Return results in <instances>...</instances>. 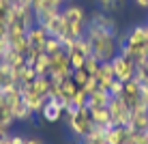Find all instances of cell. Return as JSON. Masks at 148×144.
Here are the masks:
<instances>
[{
	"mask_svg": "<svg viewBox=\"0 0 148 144\" xmlns=\"http://www.w3.org/2000/svg\"><path fill=\"white\" fill-rule=\"evenodd\" d=\"M86 37L92 45V56L99 63H110L118 54V32H108L103 28H97L92 24L86 26Z\"/></svg>",
	"mask_w": 148,
	"mask_h": 144,
	"instance_id": "obj_1",
	"label": "cell"
},
{
	"mask_svg": "<svg viewBox=\"0 0 148 144\" xmlns=\"http://www.w3.org/2000/svg\"><path fill=\"white\" fill-rule=\"evenodd\" d=\"M62 15L64 22H67V34L64 37L71 39H79L86 34V26H88V17H86V11L79 7V4H67L62 7Z\"/></svg>",
	"mask_w": 148,
	"mask_h": 144,
	"instance_id": "obj_2",
	"label": "cell"
},
{
	"mask_svg": "<svg viewBox=\"0 0 148 144\" xmlns=\"http://www.w3.org/2000/svg\"><path fill=\"white\" fill-rule=\"evenodd\" d=\"M64 116H67L69 131L75 136V140H84V138L90 133V129L95 127V121H92V116H90L88 107L73 110V112H64Z\"/></svg>",
	"mask_w": 148,
	"mask_h": 144,
	"instance_id": "obj_3",
	"label": "cell"
},
{
	"mask_svg": "<svg viewBox=\"0 0 148 144\" xmlns=\"http://www.w3.org/2000/svg\"><path fill=\"white\" fill-rule=\"evenodd\" d=\"M73 75V67L69 63V56L67 52H58V54H52L49 56V78L54 82H62Z\"/></svg>",
	"mask_w": 148,
	"mask_h": 144,
	"instance_id": "obj_4",
	"label": "cell"
},
{
	"mask_svg": "<svg viewBox=\"0 0 148 144\" xmlns=\"http://www.w3.org/2000/svg\"><path fill=\"white\" fill-rule=\"evenodd\" d=\"M108 110H110V118H112V125L114 127L116 125H122V127L131 125V114H133V110H131L120 97H112L110 103H108Z\"/></svg>",
	"mask_w": 148,
	"mask_h": 144,
	"instance_id": "obj_5",
	"label": "cell"
},
{
	"mask_svg": "<svg viewBox=\"0 0 148 144\" xmlns=\"http://www.w3.org/2000/svg\"><path fill=\"white\" fill-rule=\"evenodd\" d=\"M112 67H114V78L116 80H120V82H129V80H133V75H135V63L129 58V56H125V54H116L114 56V60H112Z\"/></svg>",
	"mask_w": 148,
	"mask_h": 144,
	"instance_id": "obj_6",
	"label": "cell"
},
{
	"mask_svg": "<svg viewBox=\"0 0 148 144\" xmlns=\"http://www.w3.org/2000/svg\"><path fill=\"white\" fill-rule=\"evenodd\" d=\"M120 99L125 101L131 110L137 107V105H140V99H142V84L135 78L129 80V82H122V95H120Z\"/></svg>",
	"mask_w": 148,
	"mask_h": 144,
	"instance_id": "obj_7",
	"label": "cell"
},
{
	"mask_svg": "<svg viewBox=\"0 0 148 144\" xmlns=\"http://www.w3.org/2000/svg\"><path fill=\"white\" fill-rule=\"evenodd\" d=\"M64 114V103L60 99H47L45 101V107L41 112V118L47 123H58Z\"/></svg>",
	"mask_w": 148,
	"mask_h": 144,
	"instance_id": "obj_8",
	"label": "cell"
},
{
	"mask_svg": "<svg viewBox=\"0 0 148 144\" xmlns=\"http://www.w3.org/2000/svg\"><path fill=\"white\" fill-rule=\"evenodd\" d=\"M131 131H133L131 127H122V125L110 127V129H105V142L108 144H125V142H129Z\"/></svg>",
	"mask_w": 148,
	"mask_h": 144,
	"instance_id": "obj_9",
	"label": "cell"
},
{
	"mask_svg": "<svg viewBox=\"0 0 148 144\" xmlns=\"http://www.w3.org/2000/svg\"><path fill=\"white\" fill-rule=\"evenodd\" d=\"M131 129L133 131H148V105L140 103L137 107H133L131 114Z\"/></svg>",
	"mask_w": 148,
	"mask_h": 144,
	"instance_id": "obj_10",
	"label": "cell"
},
{
	"mask_svg": "<svg viewBox=\"0 0 148 144\" xmlns=\"http://www.w3.org/2000/svg\"><path fill=\"white\" fill-rule=\"evenodd\" d=\"M88 24H92L97 28H103V30H108V32H118V26H116L114 17H112L110 13H103V11L92 13L90 19H88Z\"/></svg>",
	"mask_w": 148,
	"mask_h": 144,
	"instance_id": "obj_11",
	"label": "cell"
},
{
	"mask_svg": "<svg viewBox=\"0 0 148 144\" xmlns=\"http://www.w3.org/2000/svg\"><path fill=\"white\" fill-rule=\"evenodd\" d=\"M45 30H47V34L49 37H56V39H60V37H64L67 34V22H64V15L62 11L60 13H56L52 19H49L47 24L43 26Z\"/></svg>",
	"mask_w": 148,
	"mask_h": 144,
	"instance_id": "obj_12",
	"label": "cell"
},
{
	"mask_svg": "<svg viewBox=\"0 0 148 144\" xmlns=\"http://www.w3.org/2000/svg\"><path fill=\"white\" fill-rule=\"evenodd\" d=\"M26 37H28V43H30V48H45V41H47V30H45L43 26H39V24H34L32 28L26 32ZM45 52V50H43Z\"/></svg>",
	"mask_w": 148,
	"mask_h": 144,
	"instance_id": "obj_13",
	"label": "cell"
},
{
	"mask_svg": "<svg viewBox=\"0 0 148 144\" xmlns=\"http://www.w3.org/2000/svg\"><path fill=\"white\" fill-rule=\"evenodd\" d=\"M127 43H148V24H137L125 32Z\"/></svg>",
	"mask_w": 148,
	"mask_h": 144,
	"instance_id": "obj_14",
	"label": "cell"
},
{
	"mask_svg": "<svg viewBox=\"0 0 148 144\" xmlns=\"http://www.w3.org/2000/svg\"><path fill=\"white\" fill-rule=\"evenodd\" d=\"M110 99H112V95H110L108 90L97 88V90H92L88 95V107H108Z\"/></svg>",
	"mask_w": 148,
	"mask_h": 144,
	"instance_id": "obj_15",
	"label": "cell"
},
{
	"mask_svg": "<svg viewBox=\"0 0 148 144\" xmlns=\"http://www.w3.org/2000/svg\"><path fill=\"white\" fill-rule=\"evenodd\" d=\"M88 110H90V116H92L95 125H101V127H105V129L114 127V125H112V118H110V110H108V107H88Z\"/></svg>",
	"mask_w": 148,
	"mask_h": 144,
	"instance_id": "obj_16",
	"label": "cell"
},
{
	"mask_svg": "<svg viewBox=\"0 0 148 144\" xmlns=\"http://www.w3.org/2000/svg\"><path fill=\"white\" fill-rule=\"evenodd\" d=\"M77 90H79V86L73 82V78L62 80V82H60V95H62V97H60V101H62V103H69L71 97H73Z\"/></svg>",
	"mask_w": 148,
	"mask_h": 144,
	"instance_id": "obj_17",
	"label": "cell"
},
{
	"mask_svg": "<svg viewBox=\"0 0 148 144\" xmlns=\"http://www.w3.org/2000/svg\"><path fill=\"white\" fill-rule=\"evenodd\" d=\"M13 116H15V123H28V121H32L34 114L30 112V107L24 103V101H19V103H15L13 107Z\"/></svg>",
	"mask_w": 148,
	"mask_h": 144,
	"instance_id": "obj_18",
	"label": "cell"
},
{
	"mask_svg": "<svg viewBox=\"0 0 148 144\" xmlns=\"http://www.w3.org/2000/svg\"><path fill=\"white\" fill-rule=\"evenodd\" d=\"M2 60H7L9 65H11V69L15 71V69H22V67H26V56H24L22 52H17V50H9L7 52V56H4Z\"/></svg>",
	"mask_w": 148,
	"mask_h": 144,
	"instance_id": "obj_19",
	"label": "cell"
},
{
	"mask_svg": "<svg viewBox=\"0 0 148 144\" xmlns=\"http://www.w3.org/2000/svg\"><path fill=\"white\" fill-rule=\"evenodd\" d=\"M32 90L37 92L41 97H47L49 95V86H52V80H49V75H37V80L32 82Z\"/></svg>",
	"mask_w": 148,
	"mask_h": 144,
	"instance_id": "obj_20",
	"label": "cell"
},
{
	"mask_svg": "<svg viewBox=\"0 0 148 144\" xmlns=\"http://www.w3.org/2000/svg\"><path fill=\"white\" fill-rule=\"evenodd\" d=\"M9 50H11V41H9V26L4 22H0V60L7 56Z\"/></svg>",
	"mask_w": 148,
	"mask_h": 144,
	"instance_id": "obj_21",
	"label": "cell"
},
{
	"mask_svg": "<svg viewBox=\"0 0 148 144\" xmlns=\"http://www.w3.org/2000/svg\"><path fill=\"white\" fill-rule=\"evenodd\" d=\"M67 56H69V63H71V67H73V71H75V69H82L84 63H86V56L82 54L77 48H73V45L67 50Z\"/></svg>",
	"mask_w": 148,
	"mask_h": 144,
	"instance_id": "obj_22",
	"label": "cell"
},
{
	"mask_svg": "<svg viewBox=\"0 0 148 144\" xmlns=\"http://www.w3.org/2000/svg\"><path fill=\"white\" fill-rule=\"evenodd\" d=\"M101 7V11L103 13H112V11H120V9H125L127 0H97Z\"/></svg>",
	"mask_w": 148,
	"mask_h": 144,
	"instance_id": "obj_23",
	"label": "cell"
},
{
	"mask_svg": "<svg viewBox=\"0 0 148 144\" xmlns=\"http://www.w3.org/2000/svg\"><path fill=\"white\" fill-rule=\"evenodd\" d=\"M69 103L73 105V110H82V107H88V92H84V90L79 88L73 97H71Z\"/></svg>",
	"mask_w": 148,
	"mask_h": 144,
	"instance_id": "obj_24",
	"label": "cell"
},
{
	"mask_svg": "<svg viewBox=\"0 0 148 144\" xmlns=\"http://www.w3.org/2000/svg\"><path fill=\"white\" fill-rule=\"evenodd\" d=\"M15 123V116H13V110L9 105L0 107V127H4V129H11V125Z\"/></svg>",
	"mask_w": 148,
	"mask_h": 144,
	"instance_id": "obj_25",
	"label": "cell"
},
{
	"mask_svg": "<svg viewBox=\"0 0 148 144\" xmlns=\"http://www.w3.org/2000/svg\"><path fill=\"white\" fill-rule=\"evenodd\" d=\"M32 67H34V71H37V75H49V56L41 54Z\"/></svg>",
	"mask_w": 148,
	"mask_h": 144,
	"instance_id": "obj_26",
	"label": "cell"
},
{
	"mask_svg": "<svg viewBox=\"0 0 148 144\" xmlns=\"http://www.w3.org/2000/svg\"><path fill=\"white\" fill-rule=\"evenodd\" d=\"M45 54L47 56H52V54H58V52H62V43H60V39H56V37H47V41H45Z\"/></svg>",
	"mask_w": 148,
	"mask_h": 144,
	"instance_id": "obj_27",
	"label": "cell"
},
{
	"mask_svg": "<svg viewBox=\"0 0 148 144\" xmlns=\"http://www.w3.org/2000/svg\"><path fill=\"white\" fill-rule=\"evenodd\" d=\"M11 13H13V4L9 2V0H0V22L9 24V19H11Z\"/></svg>",
	"mask_w": 148,
	"mask_h": 144,
	"instance_id": "obj_28",
	"label": "cell"
},
{
	"mask_svg": "<svg viewBox=\"0 0 148 144\" xmlns=\"http://www.w3.org/2000/svg\"><path fill=\"white\" fill-rule=\"evenodd\" d=\"M71 78H73V82H75V84H77L79 88H82V86H84L86 82H88L90 78H92V75H90L88 71H86L84 67H82V69H75V71H73V75H71Z\"/></svg>",
	"mask_w": 148,
	"mask_h": 144,
	"instance_id": "obj_29",
	"label": "cell"
},
{
	"mask_svg": "<svg viewBox=\"0 0 148 144\" xmlns=\"http://www.w3.org/2000/svg\"><path fill=\"white\" fill-rule=\"evenodd\" d=\"M15 84H17V82L13 80V75L2 73V71H0V92H9V90H11Z\"/></svg>",
	"mask_w": 148,
	"mask_h": 144,
	"instance_id": "obj_30",
	"label": "cell"
},
{
	"mask_svg": "<svg viewBox=\"0 0 148 144\" xmlns=\"http://www.w3.org/2000/svg\"><path fill=\"white\" fill-rule=\"evenodd\" d=\"M131 144H148V131H131Z\"/></svg>",
	"mask_w": 148,
	"mask_h": 144,
	"instance_id": "obj_31",
	"label": "cell"
},
{
	"mask_svg": "<svg viewBox=\"0 0 148 144\" xmlns=\"http://www.w3.org/2000/svg\"><path fill=\"white\" fill-rule=\"evenodd\" d=\"M99 65H101V63L95 58V56H88V58H86V63H84V69L88 71L90 75H95L97 71H99Z\"/></svg>",
	"mask_w": 148,
	"mask_h": 144,
	"instance_id": "obj_32",
	"label": "cell"
},
{
	"mask_svg": "<svg viewBox=\"0 0 148 144\" xmlns=\"http://www.w3.org/2000/svg\"><path fill=\"white\" fill-rule=\"evenodd\" d=\"M108 92H110L112 97H120V95H122V82H120V80H114Z\"/></svg>",
	"mask_w": 148,
	"mask_h": 144,
	"instance_id": "obj_33",
	"label": "cell"
},
{
	"mask_svg": "<svg viewBox=\"0 0 148 144\" xmlns=\"http://www.w3.org/2000/svg\"><path fill=\"white\" fill-rule=\"evenodd\" d=\"M97 88H99V84H97V78H90L84 86H82V90H84V92H88V95H90L92 90H97Z\"/></svg>",
	"mask_w": 148,
	"mask_h": 144,
	"instance_id": "obj_34",
	"label": "cell"
},
{
	"mask_svg": "<svg viewBox=\"0 0 148 144\" xmlns=\"http://www.w3.org/2000/svg\"><path fill=\"white\" fill-rule=\"evenodd\" d=\"M79 144H108V142H105V138H84V140H79Z\"/></svg>",
	"mask_w": 148,
	"mask_h": 144,
	"instance_id": "obj_35",
	"label": "cell"
},
{
	"mask_svg": "<svg viewBox=\"0 0 148 144\" xmlns=\"http://www.w3.org/2000/svg\"><path fill=\"white\" fill-rule=\"evenodd\" d=\"M9 140H11V131L4 129V127H0V144H7Z\"/></svg>",
	"mask_w": 148,
	"mask_h": 144,
	"instance_id": "obj_36",
	"label": "cell"
},
{
	"mask_svg": "<svg viewBox=\"0 0 148 144\" xmlns=\"http://www.w3.org/2000/svg\"><path fill=\"white\" fill-rule=\"evenodd\" d=\"M140 103L148 105V84H142V99H140Z\"/></svg>",
	"mask_w": 148,
	"mask_h": 144,
	"instance_id": "obj_37",
	"label": "cell"
},
{
	"mask_svg": "<svg viewBox=\"0 0 148 144\" xmlns=\"http://www.w3.org/2000/svg\"><path fill=\"white\" fill-rule=\"evenodd\" d=\"M4 105H9V103H7V95H4V92H0V107H4Z\"/></svg>",
	"mask_w": 148,
	"mask_h": 144,
	"instance_id": "obj_38",
	"label": "cell"
},
{
	"mask_svg": "<svg viewBox=\"0 0 148 144\" xmlns=\"http://www.w3.org/2000/svg\"><path fill=\"white\" fill-rule=\"evenodd\" d=\"M26 144H43L39 138H26Z\"/></svg>",
	"mask_w": 148,
	"mask_h": 144,
	"instance_id": "obj_39",
	"label": "cell"
},
{
	"mask_svg": "<svg viewBox=\"0 0 148 144\" xmlns=\"http://www.w3.org/2000/svg\"><path fill=\"white\" fill-rule=\"evenodd\" d=\"M135 4L142 7V9H148V0H135Z\"/></svg>",
	"mask_w": 148,
	"mask_h": 144,
	"instance_id": "obj_40",
	"label": "cell"
},
{
	"mask_svg": "<svg viewBox=\"0 0 148 144\" xmlns=\"http://www.w3.org/2000/svg\"><path fill=\"white\" fill-rule=\"evenodd\" d=\"M34 0H19V4H24V7H32Z\"/></svg>",
	"mask_w": 148,
	"mask_h": 144,
	"instance_id": "obj_41",
	"label": "cell"
},
{
	"mask_svg": "<svg viewBox=\"0 0 148 144\" xmlns=\"http://www.w3.org/2000/svg\"><path fill=\"white\" fill-rule=\"evenodd\" d=\"M140 65H144V67H146V71H148V58L144 60V63H140Z\"/></svg>",
	"mask_w": 148,
	"mask_h": 144,
	"instance_id": "obj_42",
	"label": "cell"
},
{
	"mask_svg": "<svg viewBox=\"0 0 148 144\" xmlns=\"http://www.w3.org/2000/svg\"><path fill=\"white\" fill-rule=\"evenodd\" d=\"M9 2H11V4H19V0H9Z\"/></svg>",
	"mask_w": 148,
	"mask_h": 144,
	"instance_id": "obj_43",
	"label": "cell"
},
{
	"mask_svg": "<svg viewBox=\"0 0 148 144\" xmlns=\"http://www.w3.org/2000/svg\"><path fill=\"white\" fill-rule=\"evenodd\" d=\"M71 144H79V140H73V142H71Z\"/></svg>",
	"mask_w": 148,
	"mask_h": 144,
	"instance_id": "obj_44",
	"label": "cell"
},
{
	"mask_svg": "<svg viewBox=\"0 0 148 144\" xmlns=\"http://www.w3.org/2000/svg\"><path fill=\"white\" fill-rule=\"evenodd\" d=\"M7 144H11V140H9V142H7Z\"/></svg>",
	"mask_w": 148,
	"mask_h": 144,
	"instance_id": "obj_45",
	"label": "cell"
},
{
	"mask_svg": "<svg viewBox=\"0 0 148 144\" xmlns=\"http://www.w3.org/2000/svg\"><path fill=\"white\" fill-rule=\"evenodd\" d=\"M125 144H131V142H125Z\"/></svg>",
	"mask_w": 148,
	"mask_h": 144,
	"instance_id": "obj_46",
	"label": "cell"
}]
</instances>
